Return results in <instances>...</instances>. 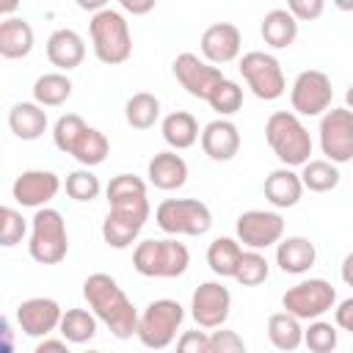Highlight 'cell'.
<instances>
[{"label":"cell","mask_w":353,"mask_h":353,"mask_svg":"<svg viewBox=\"0 0 353 353\" xmlns=\"http://www.w3.org/2000/svg\"><path fill=\"white\" fill-rule=\"evenodd\" d=\"M61 317H63V309L55 298L39 295V298H28L17 306V325L28 336L47 339L55 328H61Z\"/></svg>","instance_id":"obj_16"},{"label":"cell","mask_w":353,"mask_h":353,"mask_svg":"<svg viewBox=\"0 0 353 353\" xmlns=\"http://www.w3.org/2000/svg\"><path fill=\"white\" fill-rule=\"evenodd\" d=\"M160 132H163V141L174 149V152H182V149H190L201 132H199V121L193 113L188 110H174L168 113L163 121H160Z\"/></svg>","instance_id":"obj_27"},{"label":"cell","mask_w":353,"mask_h":353,"mask_svg":"<svg viewBox=\"0 0 353 353\" xmlns=\"http://www.w3.org/2000/svg\"><path fill=\"white\" fill-rule=\"evenodd\" d=\"M28 251L39 265H58L61 259H66L69 232H66V221L58 210H52V207L36 210V215L30 218Z\"/></svg>","instance_id":"obj_6"},{"label":"cell","mask_w":353,"mask_h":353,"mask_svg":"<svg viewBox=\"0 0 353 353\" xmlns=\"http://www.w3.org/2000/svg\"><path fill=\"white\" fill-rule=\"evenodd\" d=\"M240 74L245 80V85L251 88V94L256 99L273 102L287 91V80L281 72V63L276 55L262 52V50H251L240 58Z\"/></svg>","instance_id":"obj_10"},{"label":"cell","mask_w":353,"mask_h":353,"mask_svg":"<svg viewBox=\"0 0 353 353\" xmlns=\"http://www.w3.org/2000/svg\"><path fill=\"white\" fill-rule=\"evenodd\" d=\"M320 149L334 165L353 160V110L331 108L320 116Z\"/></svg>","instance_id":"obj_12"},{"label":"cell","mask_w":353,"mask_h":353,"mask_svg":"<svg viewBox=\"0 0 353 353\" xmlns=\"http://www.w3.org/2000/svg\"><path fill=\"white\" fill-rule=\"evenodd\" d=\"M185 320V309L174 298H157L152 301L141 317H138V339L149 350H163L176 339V331Z\"/></svg>","instance_id":"obj_7"},{"label":"cell","mask_w":353,"mask_h":353,"mask_svg":"<svg viewBox=\"0 0 353 353\" xmlns=\"http://www.w3.org/2000/svg\"><path fill=\"white\" fill-rule=\"evenodd\" d=\"M25 234H28V223L22 212H17L14 207H3L0 210V245L14 248L17 243H22Z\"/></svg>","instance_id":"obj_40"},{"label":"cell","mask_w":353,"mask_h":353,"mask_svg":"<svg viewBox=\"0 0 353 353\" xmlns=\"http://www.w3.org/2000/svg\"><path fill=\"white\" fill-rule=\"evenodd\" d=\"M152 8H154V0H146V3H130V0H124L121 3V11H130V14H146Z\"/></svg>","instance_id":"obj_46"},{"label":"cell","mask_w":353,"mask_h":353,"mask_svg":"<svg viewBox=\"0 0 353 353\" xmlns=\"http://www.w3.org/2000/svg\"><path fill=\"white\" fill-rule=\"evenodd\" d=\"M265 141L270 146V152L279 157L281 165L295 168V165H306L312 157V135L306 130V124L301 121V116H295L292 110H276L268 116L265 121Z\"/></svg>","instance_id":"obj_3"},{"label":"cell","mask_w":353,"mask_h":353,"mask_svg":"<svg viewBox=\"0 0 353 353\" xmlns=\"http://www.w3.org/2000/svg\"><path fill=\"white\" fill-rule=\"evenodd\" d=\"M124 119L132 130H152L160 119V99L149 91H138L124 105Z\"/></svg>","instance_id":"obj_31"},{"label":"cell","mask_w":353,"mask_h":353,"mask_svg":"<svg viewBox=\"0 0 353 353\" xmlns=\"http://www.w3.org/2000/svg\"><path fill=\"white\" fill-rule=\"evenodd\" d=\"M270 276V262L262 251H243L240 256V265H237V273H234V281L243 284V287H256L262 281H268Z\"/></svg>","instance_id":"obj_35"},{"label":"cell","mask_w":353,"mask_h":353,"mask_svg":"<svg viewBox=\"0 0 353 353\" xmlns=\"http://www.w3.org/2000/svg\"><path fill=\"white\" fill-rule=\"evenodd\" d=\"M207 105H210L215 113H221V119L237 113V110L243 108V88H240V83H234V80L226 77V80L212 91V97L207 99Z\"/></svg>","instance_id":"obj_39"},{"label":"cell","mask_w":353,"mask_h":353,"mask_svg":"<svg viewBox=\"0 0 353 353\" xmlns=\"http://www.w3.org/2000/svg\"><path fill=\"white\" fill-rule=\"evenodd\" d=\"M268 339L276 350L292 353L303 345V325L298 317H292L287 312H276L268 317Z\"/></svg>","instance_id":"obj_28"},{"label":"cell","mask_w":353,"mask_h":353,"mask_svg":"<svg viewBox=\"0 0 353 353\" xmlns=\"http://www.w3.org/2000/svg\"><path fill=\"white\" fill-rule=\"evenodd\" d=\"M83 298H85L88 309L97 314V320L105 323L116 339H130L132 334H138L141 314L113 276L91 273L83 281Z\"/></svg>","instance_id":"obj_2"},{"label":"cell","mask_w":353,"mask_h":353,"mask_svg":"<svg viewBox=\"0 0 353 353\" xmlns=\"http://www.w3.org/2000/svg\"><path fill=\"white\" fill-rule=\"evenodd\" d=\"M146 176L157 190H179L188 182V163L174 149H165L149 160Z\"/></svg>","instance_id":"obj_21"},{"label":"cell","mask_w":353,"mask_h":353,"mask_svg":"<svg viewBox=\"0 0 353 353\" xmlns=\"http://www.w3.org/2000/svg\"><path fill=\"white\" fill-rule=\"evenodd\" d=\"M8 127L19 141H39L47 130V110L36 102H17L8 110Z\"/></svg>","instance_id":"obj_26"},{"label":"cell","mask_w":353,"mask_h":353,"mask_svg":"<svg viewBox=\"0 0 353 353\" xmlns=\"http://www.w3.org/2000/svg\"><path fill=\"white\" fill-rule=\"evenodd\" d=\"M72 80L66 77V72H47L39 74L33 83V102L41 108H58L72 97Z\"/></svg>","instance_id":"obj_30"},{"label":"cell","mask_w":353,"mask_h":353,"mask_svg":"<svg viewBox=\"0 0 353 353\" xmlns=\"http://www.w3.org/2000/svg\"><path fill=\"white\" fill-rule=\"evenodd\" d=\"M33 353H72L69 347H66V339H41L39 345H36V350Z\"/></svg>","instance_id":"obj_45"},{"label":"cell","mask_w":353,"mask_h":353,"mask_svg":"<svg viewBox=\"0 0 353 353\" xmlns=\"http://www.w3.org/2000/svg\"><path fill=\"white\" fill-rule=\"evenodd\" d=\"M47 58L52 66H58V72H69L77 69L85 58V41L77 30L72 28H58L50 33L47 39Z\"/></svg>","instance_id":"obj_20"},{"label":"cell","mask_w":353,"mask_h":353,"mask_svg":"<svg viewBox=\"0 0 353 353\" xmlns=\"http://www.w3.org/2000/svg\"><path fill=\"white\" fill-rule=\"evenodd\" d=\"M199 47H201L204 61L221 69L223 63H232L234 58H240V50H243L240 28L232 25V22H212V25L201 33Z\"/></svg>","instance_id":"obj_18"},{"label":"cell","mask_w":353,"mask_h":353,"mask_svg":"<svg viewBox=\"0 0 353 353\" xmlns=\"http://www.w3.org/2000/svg\"><path fill=\"white\" fill-rule=\"evenodd\" d=\"M88 130V124L83 121V116H77V113H63L58 121H55V127H52V143L63 152V154H72V149L77 146V141H80V135Z\"/></svg>","instance_id":"obj_36"},{"label":"cell","mask_w":353,"mask_h":353,"mask_svg":"<svg viewBox=\"0 0 353 353\" xmlns=\"http://www.w3.org/2000/svg\"><path fill=\"white\" fill-rule=\"evenodd\" d=\"M240 256H243V245L234 237H215L207 248V265L221 279H234Z\"/></svg>","instance_id":"obj_29"},{"label":"cell","mask_w":353,"mask_h":353,"mask_svg":"<svg viewBox=\"0 0 353 353\" xmlns=\"http://www.w3.org/2000/svg\"><path fill=\"white\" fill-rule=\"evenodd\" d=\"M350 353H353V350H350Z\"/></svg>","instance_id":"obj_52"},{"label":"cell","mask_w":353,"mask_h":353,"mask_svg":"<svg viewBox=\"0 0 353 353\" xmlns=\"http://www.w3.org/2000/svg\"><path fill=\"white\" fill-rule=\"evenodd\" d=\"M108 154H110V141H108V135H105L102 130H97V127H88V130L80 135L77 146L72 149V157H74L83 168H94V165L105 163Z\"/></svg>","instance_id":"obj_33"},{"label":"cell","mask_w":353,"mask_h":353,"mask_svg":"<svg viewBox=\"0 0 353 353\" xmlns=\"http://www.w3.org/2000/svg\"><path fill=\"white\" fill-rule=\"evenodd\" d=\"M91 30V47L97 61L108 63V66H119L132 55V33H130V22L124 19V14L113 6L97 11L88 22Z\"/></svg>","instance_id":"obj_4"},{"label":"cell","mask_w":353,"mask_h":353,"mask_svg":"<svg viewBox=\"0 0 353 353\" xmlns=\"http://www.w3.org/2000/svg\"><path fill=\"white\" fill-rule=\"evenodd\" d=\"M262 190H265V199H268L276 210H290V207H295V204L301 201V196H303V182H301V174H295L292 168L281 165V168H276V171H270V174L265 176Z\"/></svg>","instance_id":"obj_22"},{"label":"cell","mask_w":353,"mask_h":353,"mask_svg":"<svg viewBox=\"0 0 353 353\" xmlns=\"http://www.w3.org/2000/svg\"><path fill=\"white\" fill-rule=\"evenodd\" d=\"M33 28L22 17H6L0 22V55L8 61L28 58L33 50Z\"/></svg>","instance_id":"obj_24"},{"label":"cell","mask_w":353,"mask_h":353,"mask_svg":"<svg viewBox=\"0 0 353 353\" xmlns=\"http://www.w3.org/2000/svg\"><path fill=\"white\" fill-rule=\"evenodd\" d=\"M336 6H339L342 11H350V8H353V3H336Z\"/></svg>","instance_id":"obj_50"},{"label":"cell","mask_w":353,"mask_h":353,"mask_svg":"<svg viewBox=\"0 0 353 353\" xmlns=\"http://www.w3.org/2000/svg\"><path fill=\"white\" fill-rule=\"evenodd\" d=\"M61 190V179L58 174L52 171H44V168H28L22 171L14 185H11V196L17 204L22 207H33V210H41L47 207Z\"/></svg>","instance_id":"obj_17"},{"label":"cell","mask_w":353,"mask_h":353,"mask_svg":"<svg viewBox=\"0 0 353 353\" xmlns=\"http://www.w3.org/2000/svg\"><path fill=\"white\" fill-rule=\"evenodd\" d=\"M281 306L287 314L312 323L336 306V290L325 279H303L281 295Z\"/></svg>","instance_id":"obj_9"},{"label":"cell","mask_w":353,"mask_h":353,"mask_svg":"<svg viewBox=\"0 0 353 353\" xmlns=\"http://www.w3.org/2000/svg\"><path fill=\"white\" fill-rule=\"evenodd\" d=\"M317 262V248L309 237H284L279 245H276V265L290 273V276H301L306 273L312 265Z\"/></svg>","instance_id":"obj_23"},{"label":"cell","mask_w":353,"mask_h":353,"mask_svg":"<svg viewBox=\"0 0 353 353\" xmlns=\"http://www.w3.org/2000/svg\"><path fill=\"white\" fill-rule=\"evenodd\" d=\"M63 188H66V196L74 199V201H94L99 196V190H102L99 176L91 168H77V171L66 174Z\"/></svg>","instance_id":"obj_38"},{"label":"cell","mask_w":353,"mask_h":353,"mask_svg":"<svg viewBox=\"0 0 353 353\" xmlns=\"http://www.w3.org/2000/svg\"><path fill=\"white\" fill-rule=\"evenodd\" d=\"M303 345L312 353H334L339 345V331L328 320H312L309 328H303Z\"/></svg>","instance_id":"obj_37"},{"label":"cell","mask_w":353,"mask_h":353,"mask_svg":"<svg viewBox=\"0 0 353 353\" xmlns=\"http://www.w3.org/2000/svg\"><path fill=\"white\" fill-rule=\"evenodd\" d=\"M105 196L110 210L102 221V240L110 248H127L138 240L152 212L146 199V182L135 174H116L108 182Z\"/></svg>","instance_id":"obj_1"},{"label":"cell","mask_w":353,"mask_h":353,"mask_svg":"<svg viewBox=\"0 0 353 353\" xmlns=\"http://www.w3.org/2000/svg\"><path fill=\"white\" fill-rule=\"evenodd\" d=\"M77 6H80L83 11H88V8H94V14H97V11H102V8H108V3H105V0H80Z\"/></svg>","instance_id":"obj_48"},{"label":"cell","mask_w":353,"mask_h":353,"mask_svg":"<svg viewBox=\"0 0 353 353\" xmlns=\"http://www.w3.org/2000/svg\"><path fill=\"white\" fill-rule=\"evenodd\" d=\"M323 8H325L323 0H290V3H287V11H290L298 22H312V19H317V17L323 14Z\"/></svg>","instance_id":"obj_43"},{"label":"cell","mask_w":353,"mask_h":353,"mask_svg":"<svg viewBox=\"0 0 353 353\" xmlns=\"http://www.w3.org/2000/svg\"><path fill=\"white\" fill-rule=\"evenodd\" d=\"M199 141L204 154L215 163H226L240 152V130L229 119H212L210 124H204Z\"/></svg>","instance_id":"obj_19"},{"label":"cell","mask_w":353,"mask_h":353,"mask_svg":"<svg viewBox=\"0 0 353 353\" xmlns=\"http://www.w3.org/2000/svg\"><path fill=\"white\" fill-rule=\"evenodd\" d=\"M232 312V292L221 281H201L190 295V314L199 328H223Z\"/></svg>","instance_id":"obj_15"},{"label":"cell","mask_w":353,"mask_h":353,"mask_svg":"<svg viewBox=\"0 0 353 353\" xmlns=\"http://www.w3.org/2000/svg\"><path fill=\"white\" fill-rule=\"evenodd\" d=\"M331 77L320 69H303L290 88V105L295 116H323L325 110H331Z\"/></svg>","instance_id":"obj_11"},{"label":"cell","mask_w":353,"mask_h":353,"mask_svg":"<svg viewBox=\"0 0 353 353\" xmlns=\"http://www.w3.org/2000/svg\"><path fill=\"white\" fill-rule=\"evenodd\" d=\"M190 251L176 237L143 240L132 251V268L146 279H176L188 270Z\"/></svg>","instance_id":"obj_5"},{"label":"cell","mask_w":353,"mask_h":353,"mask_svg":"<svg viewBox=\"0 0 353 353\" xmlns=\"http://www.w3.org/2000/svg\"><path fill=\"white\" fill-rule=\"evenodd\" d=\"M339 168L331 163V160H309L303 168H301V182H303V190H312V193H328L339 185Z\"/></svg>","instance_id":"obj_34"},{"label":"cell","mask_w":353,"mask_h":353,"mask_svg":"<svg viewBox=\"0 0 353 353\" xmlns=\"http://www.w3.org/2000/svg\"><path fill=\"white\" fill-rule=\"evenodd\" d=\"M259 33H262V39H265L268 47H273V50H287V47H292L295 39H298V19H295L287 8H270V11L262 17Z\"/></svg>","instance_id":"obj_25"},{"label":"cell","mask_w":353,"mask_h":353,"mask_svg":"<svg viewBox=\"0 0 353 353\" xmlns=\"http://www.w3.org/2000/svg\"><path fill=\"white\" fill-rule=\"evenodd\" d=\"M210 353H248L243 336L232 328H215L210 334Z\"/></svg>","instance_id":"obj_41"},{"label":"cell","mask_w":353,"mask_h":353,"mask_svg":"<svg viewBox=\"0 0 353 353\" xmlns=\"http://www.w3.org/2000/svg\"><path fill=\"white\" fill-rule=\"evenodd\" d=\"M154 221L165 234L201 237L212 226V212L199 199H165L154 210Z\"/></svg>","instance_id":"obj_8"},{"label":"cell","mask_w":353,"mask_h":353,"mask_svg":"<svg viewBox=\"0 0 353 353\" xmlns=\"http://www.w3.org/2000/svg\"><path fill=\"white\" fill-rule=\"evenodd\" d=\"M176 353H210V334L199 328L182 331L176 339Z\"/></svg>","instance_id":"obj_42"},{"label":"cell","mask_w":353,"mask_h":353,"mask_svg":"<svg viewBox=\"0 0 353 353\" xmlns=\"http://www.w3.org/2000/svg\"><path fill=\"white\" fill-rule=\"evenodd\" d=\"M234 232L237 243H243L248 251H265L284 240V218L273 210H245L237 218Z\"/></svg>","instance_id":"obj_13"},{"label":"cell","mask_w":353,"mask_h":353,"mask_svg":"<svg viewBox=\"0 0 353 353\" xmlns=\"http://www.w3.org/2000/svg\"><path fill=\"white\" fill-rule=\"evenodd\" d=\"M171 69H174L176 83H179L190 97L204 99V102H207V99L212 97V91L226 80V74H223L218 66L207 63V61L199 58L196 52H179V55L174 58Z\"/></svg>","instance_id":"obj_14"},{"label":"cell","mask_w":353,"mask_h":353,"mask_svg":"<svg viewBox=\"0 0 353 353\" xmlns=\"http://www.w3.org/2000/svg\"><path fill=\"white\" fill-rule=\"evenodd\" d=\"M334 320H336V328H342V331H347V334L353 336V295L336 303Z\"/></svg>","instance_id":"obj_44"},{"label":"cell","mask_w":353,"mask_h":353,"mask_svg":"<svg viewBox=\"0 0 353 353\" xmlns=\"http://www.w3.org/2000/svg\"><path fill=\"white\" fill-rule=\"evenodd\" d=\"M339 273H342V281H345L347 287H353V251L342 259V270H339Z\"/></svg>","instance_id":"obj_47"},{"label":"cell","mask_w":353,"mask_h":353,"mask_svg":"<svg viewBox=\"0 0 353 353\" xmlns=\"http://www.w3.org/2000/svg\"><path fill=\"white\" fill-rule=\"evenodd\" d=\"M97 314L91 309H66L61 317V336L72 345H83L91 342L97 336Z\"/></svg>","instance_id":"obj_32"},{"label":"cell","mask_w":353,"mask_h":353,"mask_svg":"<svg viewBox=\"0 0 353 353\" xmlns=\"http://www.w3.org/2000/svg\"><path fill=\"white\" fill-rule=\"evenodd\" d=\"M345 105L353 110V83H350V85H347V91H345Z\"/></svg>","instance_id":"obj_49"},{"label":"cell","mask_w":353,"mask_h":353,"mask_svg":"<svg viewBox=\"0 0 353 353\" xmlns=\"http://www.w3.org/2000/svg\"><path fill=\"white\" fill-rule=\"evenodd\" d=\"M85 353H102V350H85Z\"/></svg>","instance_id":"obj_51"}]
</instances>
